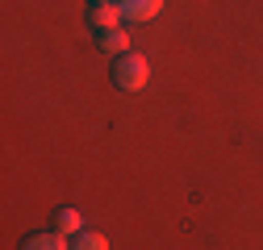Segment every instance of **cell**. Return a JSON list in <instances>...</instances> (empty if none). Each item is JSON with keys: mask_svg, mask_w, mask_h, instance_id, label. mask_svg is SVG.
Here are the masks:
<instances>
[{"mask_svg": "<svg viewBox=\"0 0 263 250\" xmlns=\"http://www.w3.org/2000/svg\"><path fill=\"white\" fill-rule=\"evenodd\" d=\"M146 79H151V62H146L138 50L117 54V62H113V84H117L121 92H142Z\"/></svg>", "mask_w": 263, "mask_h": 250, "instance_id": "cell-1", "label": "cell"}, {"mask_svg": "<svg viewBox=\"0 0 263 250\" xmlns=\"http://www.w3.org/2000/svg\"><path fill=\"white\" fill-rule=\"evenodd\" d=\"M88 25L96 29V34H113V29H125V13H121L117 0L113 5H92L88 9Z\"/></svg>", "mask_w": 263, "mask_h": 250, "instance_id": "cell-2", "label": "cell"}, {"mask_svg": "<svg viewBox=\"0 0 263 250\" xmlns=\"http://www.w3.org/2000/svg\"><path fill=\"white\" fill-rule=\"evenodd\" d=\"M117 5H121L129 25H146V21H155L163 13V0H117Z\"/></svg>", "mask_w": 263, "mask_h": 250, "instance_id": "cell-3", "label": "cell"}, {"mask_svg": "<svg viewBox=\"0 0 263 250\" xmlns=\"http://www.w3.org/2000/svg\"><path fill=\"white\" fill-rule=\"evenodd\" d=\"M21 250H71V246H67V234L50 230V234H29V238H21Z\"/></svg>", "mask_w": 263, "mask_h": 250, "instance_id": "cell-4", "label": "cell"}, {"mask_svg": "<svg viewBox=\"0 0 263 250\" xmlns=\"http://www.w3.org/2000/svg\"><path fill=\"white\" fill-rule=\"evenodd\" d=\"M54 225H59V234H84V213L80 209H71V204H63L59 213H54Z\"/></svg>", "mask_w": 263, "mask_h": 250, "instance_id": "cell-5", "label": "cell"}, {"mask_svg": "<svg viewBox=\"0 0 263 250\" xmlns=\"http://www.w3.org/2000/svg\"><path fill=\"white\" fill-rule=\"evenodd\" d=\"M101 50H105V54H129V34H125V29L101 34Z\"/></svg>", "mask_w": 263, "mask_h": 250, "instance_id": "cell-6", "label": "cell"}, {"mask_svg": "<svg viewBox=\"0 0 263 250\" xmlns=\"http://www.w3.org/2000/svg\"><path fill=\"white\" fill-rule=\"evenodd\" d=\"M71 250H109V238H105V234H92V230H84V234H76Z\"/></svg>", "mask_w": 263, "mask_h": 250, "instance_id": "cell-7", "label": "cell"}, {"mask_svg": "<svg viewBox=\"0 0 263 250\" xmlns=\"http://www.w3.org/2000/svg\"><path fill=\"white\" fill-rule=\"evenodd\" d=\"M88 5H113V0H88Z\"/></svg>", "mask_w": 263, "mask_h": 250, "instance_id": "cell-8", "label": "cell"}]
</instances>
